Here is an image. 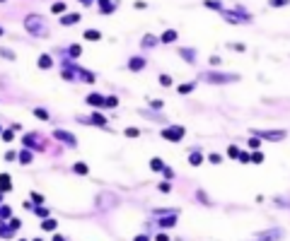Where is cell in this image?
Returning a JSON list of instances; mask_svg holds the SVG:
<instances>
[{
    "mask_svg": "<svg viewBox=\"0 0 290 241\" xmlns=\"http://www.w3.org/2000/svg\"><path fill=\"white\" fill-rule=\"evenodd\" d=\"M172 39H176V34H174V31H167V34H165V41H172Z\"/></svg>",
    "mask_w": 290,
    "mask_h": 241,
    "instance_id": "cell-1",
    "label": "cell"
},
{
    "mask_svg": "<svg viewBox=\"0 0 290 241\" xmlns=\"http://www.w3.org/2000/svg\"><path fill=\"white\" fill-rule=\"evenodd\" d=\"M87 39H99V31H87Z\"/></svg>",
    "mask_w": 290,
    "mask_h": 241,
    "instance_id": "cell-2",
    "label": "cell"
},
{
    "mask_svg": "<svg viewBox=\"0 0 290 241\" xmlns=\"http://www.w3.org/2000/svg\"><path fill=\"white\" fill-rule=\"evenodd\" d=\"M89 104H102V97H89Z\"/></svg>",
    "mask_w": 290,
    "mask_h": 241,
    "instance_id": "cell-3",
    "label": "cell"
}]
</instances>
